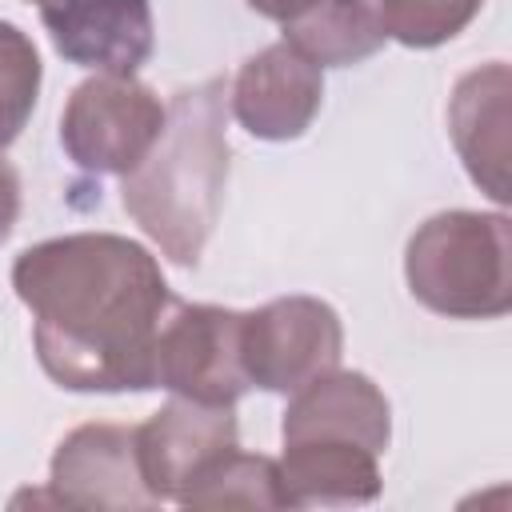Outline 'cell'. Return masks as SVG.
I'll return each instance as SVG.
<instances>
[{"label": "cell", "instance_id": "obj_1", "mask_svg": "<svg viewBox=\"0 0 512 512\" xmlns=\"http://www.w3.org/2000/svg\"><path fill=\"white\" fill-rule=\"evenodd\" d=\"M12 288L32 312L36 360L60 388H156V332L172 292L140 240L116 232L40 240L16 256Z\"/></svg>", "mask_w": 512, "mask_h": 512}, {"label": "cell", "instance_id": "obj_2", "mask_svg": "<svg viewBox=\"0 0 512 512\" xmlns=\"http://www.w3.org/2000/svg\"><path fill=\"white\" fill-rule=\"evenodd\" d=\"M228 80L180 88L148 156L120 176V204L180 268H196L228 184Z\"/></svg>", "mask_w": 512, "mask_h": 512}, {"label": "cell", "instance_id": "obj_3", "mask_svg": "<svg viewBox=\"0 0 512 512\" xmlns=\"http://www.w3.org/2000/svg\"><path fill=\"white\" fill-rule=\"evenodd\" d=\"M408 292L448 320H496L512 308V224L504 212L448 208L404 248Z\"/></svg>", "mask_w": 512, "mask_h": 512}, {"label": "cell", "instance_id": "obj_4", "mask_svg": "<svg viewBox=\"0 0 512 512\" xmlns=\"http://www.w3.org/2000/svg\"><path fill=\"white\" fill-rule=\"evenodd\" d=\"M164 116L168 104H160L144 80L96 72L72 88L60 116V144L76 168L96 176H124L148 156Z\"/></svg>", "mask_w": 512, "mask_h": 512}, {"label": "cell", "instance_id": "obj_5", "mask_svg": "<svg viewBox=\"0 0 512 512\" xmlns=\"http://www.w3.org/2000/svg\"><path fill=\"white\" fill-rule=\"evenodd\" d=\"M240 356L252 388L292 396L316 376L340 368L344 324L328 300L280 296L244 312Z\"/></svg>", "mask_w": 512, "mask_h": 512}, {"label": "cell", "instance_id": "obj_6", "mask_svg": "<svg viewBox=\"0 0 512 512\" xmlns=\"http://www.w3.org/2000/svg\"><path fill=\"white\" fill-rule=\"evenodd\" d=\"M244 312L220 304H180L156 332V388L200 404H236L252 384L240 356Z\"/></svg>", "mask_w": 512, "mask_h": 512}, {"label": "cell", "instance_id": "obj_7", "mask_svg": "<svg viewBox=\"0 0 512 512\" xmlns=\"http://www.w3.org/2000/svg\"><path fill=\"white\" fill-rule=\"evenodd\" d=\"M52 500L64 508H96V512H124V508H152L156 496L144 484L136 428L132 424H80L72 428L48 468Z\"/></svg>", "mask_w": 512, "mask_h": 512}, {"label": "cell", "instance_id": "obj_8", "mask_svg": "<svg viewBox=\"0 0 512 512\" xmlns=\"http://www.w3.org/2000/svg\"><path fill=\"white\" fill-rule=\"evenodd\" d=\"M236 416L232 404H200V400H168L144 424H136V452L148 492L160 500L184 496V488L224 452L236 448Z\"/></svg>", "mask_w": 512, "mask_h": 512}, {"label": "cell", "instance_id": "obj_9", "mask_svg": "<svg viewBox=\"0 0 512 512\" xmlns=\"http://www.w3.org/2000/svg\"><path fill=\"white\" fill-rule=\"evenodd\" d=\"M232 116L256 140H300L324 104V68L300 56L292 44H268L248 56L228 84Z\"/></svg>", "mask_w": 512, "mask_h": 512}, {"label": "cell", "instance_id": "obj_10", "mask_svg": "<svg viewBox=\"0 0 512 512\" xmlns=\"http://www.w3.org/2000/svg\"><path fill=\"white\" fill-rule=\"evenodd\" d=\"M40 20L52 48L92 72L132 76L156 44L148 0H44Z\"/></svg>", "mask_w": 512, "mask_h": 512}, {"label": "cell", "instance_id": "obj_11", "mask_svg": "<svg viewBox=\"0 0 512 512\" xmlns=\"http://www.w3.org/2000/svg\"><path fill=\"white\" fill-rule=\"evenodd\" d=\"M508 96H512V72L504 60H488L472 72H464L448 100V132L456 144V156L472 184L496 200L508 204Z\"/></svg>", "mask_w": 512, "mask_h": 512}, {"label": "cell", "instance_id": "obj_12", "mask_svg": "<svg viewBox=\"0 0 512 512\" xmlns=\"http://www.w3.org/2000/svg\"><path fill=\"white\" fill-rule=\"evenodd\" d=\"M284 444L296 440H348L368 452H384L392 440V408L388 396L372 384L364 372L332 368L292 392L284 420H280Z\"/></svg>", "mask_w": 512, "mask_h": 512}, {"label": "cell", "instance_id": "obj_13", "mask_svg": "<svg viewBox=\"0 0 512 512\" xmlns=\"http://www.w3.org/2000/svg\"><path fill=\"white\" fill-rule=\"evenodd\" d=\"M280 488L288 508H344L368 504L380 496V464L376 452L348 444V440H296L284 444L276 460Z\"/></svg>", "mask_w": 512, "mask_h": 512}, {"label": "cell", "instance_id": "obj_14", "mask_svg": "<svg viewBox=\"0 0 512 512\" xmlns=\"http://www.w3.org/2000/svg\"><path fill=\"white\" fill-rule=\"evenodd\" d=\"M284 24V44L316 68H348L384 48V24L372 0H304Z\"/></svg>", "mask_w": 512, "mask_h": 512}, {"label": "cell", "instance_id": "obj_15", "mask_svg": "<svg viewBox=\"0 0 512 512\" xmlns=\"http://www.w3.org/2000/svg\"><path fill=\"white\" fill-rule=\"evenodd\" d=\"M184 508H288L276 460L260 452H224L180 496Z\"/></svg>", "mask_w": 512, "mask_h": 512}, {"label": "cell", "instance_id": "obj_16", "mask_svg": "<svg viewBox=\"0 0 512 512\" xmlns=\"http://www.w3.org/2000/svg\"><path fill=\"white\" fill-rule=\"evenodd\" d=\"M40 52L24 28L0 20V152L24 132L40 96Z\"/></svg>", "mask_w": 512, "mask_h": 512}, {"label": "cell", "instance_id": "obj_17", "mask_svg": "<svg viewBox=\"0 0 512 512\" xmlns=\"http://www.w3.org/2000/svg\"><path fill=\"white\" fill-rule=\"evenodd\" d=\"M484 0H376L384 36L404 48H440L460 36Z\"/></svg>", "mask_w": 512, "mask_h": 512}, {"label": "cell", "instance_id": "obj_18", "mask_svg": "<svg viewBox=\"0 0 512 512\" xmlns=\"http://www.w3.org/2000/svg\"><path fill=\"white\" fill-rule=\"evenodd\" d=\"M20 220V172L12 168V160L0 156V244L12 236Z\"/></svg>", "mask_w": 512, "mask_h": 512}, {"label": "cell", "instance_id": "obj_19", "mask_svg": "<svg viewBox=\"0 0 512 512\" xmlns=\"http://www.w3.org/2000/svg\"><path fill=\"white\" fill-rule=\"evenodd\" d=\"M252 12H260V16H268V20H288L304 0H244Z\"/></svg>", "mask_w": 512, "mask_h": 512}, {"label": "cell", "instance_id": "obj_20", "mask_svg": "<svg viewBox=\"0 0 512 512\" xmlns=\"http://www.w3.org/2000/svg\"><path fill=\"white\" fill-rule=\"evenodd\" d=\"M28 4H32V0H28ZM36 4H44V0H36Z\"/></svg>", "mask_w": 512, "mask_h": 512}]
</instances>
